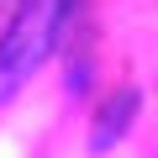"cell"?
I'll list each match as a JSON object with an SVG mask.
<instances>
[{
    "label": "cell",
    "instance_id": "obj_2",
    "mask_svg": "<svg viewBox=\"0 0 158 158\" xmlns=\"http://www.w3.org/2000/svg\"><path fill=\"white\" fill-rule=\"evenodd\" d=\"M137 106H142V95H137V90H121L116 100H106V106H100V116H95V127H90V142H95V148L121 142V137H127V127H132V116H137Z\"/></svg>",
    "mask_w": 158,
    "mask_h": 158
},
{
    "label": "cell",
    "instance_id": "obj_1",
    "mask_svg": "<svg viewBox=\"0 0 158 158\" xmlns=\"http://www.w3.org/2000/svg\"><path fill=\"white\" fill-rule=\"evenodd\" d=\"M69 11H74V0H21L16 6L11 27L0 32V106L53 58Z\"/></svg>",
    "mask_w": 158,
    "mask_h": 158
}]
</instances>
